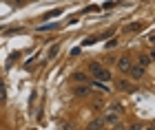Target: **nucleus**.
<instances>
[{
    "instance_id": "obj_6",
    "label": "nucleus",
    "mask_w": 155,
    "mask_h": 130,
    "mask_svg": "<svg viewBox=\"0 0 155 130\" xmlns=\"http://www.w3.org/2000/svg\"><path fill=\"white\" fill-rule=\"evenodd\" d=\"M73 93L78 95V97H84V95H89V93H91V88H89L87 84H82V86H75V88H73Z\"/></svg>"
},
{
    "instance_id": "obj_11",
    "label": "nucleus",
    "mask_w": 155,
    "mask_h": 130,
    "mask_svg": "<svg viewBox=\"0 0 155 130\" xmlns=\"http://www.w3.org/2000/svg\"><path fill=\"white\" fill-rule=\"evenodd\" d=\"M140 64H142V66H149V64H151V53H144V55L140 57Z\"/></svg>"
},
{
    "instance_id": "obj_4",
    "label": "nucleus",
    "mask_w": 155,
    "mask_h": 130,
    "mask_svg": "<svg viewBox=\"0 0 155 130\" xmlns=\"http://www.w3.org/2000/svg\"><path fill=\"white\" fill-rule=\"evenodd\" d=\"M131 64H133V62H131V57H129V55H122V57L117 60V64H115V66L120 68V73H129Z\"/></svg>"
},
{
    "instance_id": "obj_1",
    "label": "nucleus",
    "mask_w": 155,
    "mask_h": 130,
    "mask_svg": "<svg viewBox=\"0 0 155 130\" xmlns=\"http://www.w3.org/2000/svg\"><path fill=\"white\" fill-rule=\"evenodd\" d=\"M89 71H91V75H93L95 79H100V82H111V71H109V68H104L102 64L91 62V64H89Z\"/></svg>"
},
{
    "instance_id": "obj_12",
    "label": "nucleus",
    "mask_w": 155,
    "mask_h": 130,
    "mask_svg": "<svg viewBox=\"0 0 155 130\" xmlns=\"http://www.w3.org/2000/svg\"><path fill=\"white\" fill-rule=\"evenodd\" d=\"M62 13V9H53V11H49V13H45V18L49 20V18H53V16H60Z\"/></svg>"
},
{
    "instance_id": "obj_5",
    "label": "nucleus",
    "mask_w": 155,
    "mask_h": 130,
    "mask_svg": "<svg viewBox=\"0 0 155 130\" xmlns=\"http://www.w3.org/2000/svg\"><path fill=\"white\" fill-rule=\"evenodd\" d=\"M142 29H144L142 22H131V24L124 26V33H135V31H142Z\"/></svg>"
},
{
    "instance_id": "obj_10",
    "label": "nucleus",
    "mask_w": 155,
    "mask_h": 130,
    "mask_svg": "<svg viewBox=\"0 0 155 130\" xmlns=\"http://www.w3.org/2000/svg\"><path fill=\"white\" fill-rule=\"evenodd\" d=\"M87 128H91V130H95V128H104V124H102V119H93V121H91V124H89Z\"/></svg>"
},
{
    "instance_id": "obj_7",
    "label": "nucleus",
    "mask_w": 155,
    "mask_h": 130,
    "mask_svg": "<svg viewBox=\"0 0 155 130\" xmlns=\"http://www.w3.org/2000/svg\"><path fill=\"white\" fill-rule=\"evenodd\" d=\"M107 82H100V79H95V82H91V86L95 88V91H104V93H109V86H104Z\"/></svg>"
},
{
    "instance_id": "obj_2",
    "label": "nucleus",
    "mask_w": 155,
    "mask_h": 130,
    "mask_svg": "<svg viewBox=\"0 0 155 130\" xmlns=\"http://www.w3.org/2000/svg\"><path fill=\"white\" fill-rule=\"evenodd\" d=\"M117 121H120V113H115V110H111V108H109L107 113H104V117H102V124H104V126H113V128H122V126L117 124Z\"/></svg>"
},
{
    "instance_id": "obj_15",
    "label": "nucleus",
    "mask_w": 155,
    "mask_h": 130,
    "mask_svg": "<svg viewBox=\"0 0 155 130\" xmlns=\"http://www.w3.org/2000/svg\"><path fill=\"white\" fill-rule=\"evenodd\" d=\"M95 42H97V38H89V40H84L82 44H84V46H89V44H95Z\"/></svg>"
},
{
    "instance_id": "obj_3",
    "label": "nucleus",
    "mask_w": 155,
    "mask_h": 130,
    "mask_svg": "<svg viewBox=\"0 0 155 130\" xmlns=\"http://www.w3.org/2000/svg\"><path fill=\"white\" fill-rule=\"evenodd\" d=\"M129 73L133 75V79H142L144 77V73H146V66H142V64H131V68H129Z\"/></svg>"
},
{
    "instance_id": "obj_13",
    "label": "nucleus",
    "mask_w": 155,
    "mask_h": 130,
    "mask_svg": "<svg viewBox=\"0 0 155 130\" xmlns=\"http://www.w3.org/2000/svg\"><path fill=\"white\" fill-rule=\"evenodd\" d=\"M58 49H60V46H58V44H55V46H51V49H49V60H51V57H55V55H58Z\"/></svg>"
},
{
    "instance_id": "obj_9",
    "label": "nucleus",
    "mask_w": 155,
    "mask_h": 130,
    "mask_svg": "<svg viewBox=\"0 0 155 130\" xmlns=\"http://www.w3.org/2000/svg\"><path fill=\"white\" fill-rule=\"evenodd\" d=\"M117 86H120V91H126V93H129V91H133L131 82H124V79H120V82H117Z\"/></svg>"
},
{
    "instance_id": "obj_8",
    "label": "nucleus",
    "mask_w": 155,
    "mask_h": 130,
    "mask_svg": "<svg viewBox=\"0 0 155 130\" xmlns=\"http://www.w3.org/2000/svg\"><path fill=\"white\" fill-rule=\"evenodd\" d=\"M71 79H73V82H87V73L78 71V73H73V75H71Z\"/></svg>"
},
{
    "instance_id": "obj_14",
    "label": "nucleus",
    "mask_w": 155,
    "mask_h": 130,
    "mask_svg": "<svg viewBox=\"0 0 155 130\" xmlns=\"http://www.w3.org/2000/svg\"><path fill=\"white\" fill-rule=\"evenodd\" d=\"M109 108H111V110H115V113H122V110H124V108L120 106V104H111Z\"/></svg>"
}]
</instances>
